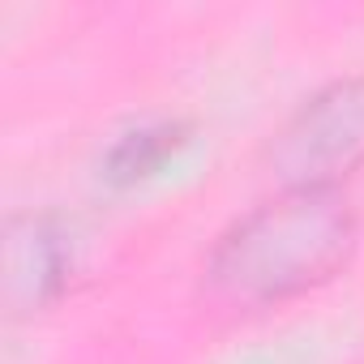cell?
Masks as SVG:
<instances>
[{
	"mask_svg": "<svg viewBox=\"0 0 364 364\" xmlns=\"http://www.w3.org/2000/svg\"><path fill=\"white\" fill-rule=\"evenodd\" d=\"M355 245L338 189H287L249 210L210 253V279L240 304H270L326 283Z\"/></svg>",
	"mask_w": 364,
	"mask_h": 364,
	"instance_id": "obj_1",
	"label": "cell"
},
{
	"mask_svg": "<svg viewBox=\"0 0 364 364\" xmlns=\"http://www.w3.org/2000/svg\"><path fill=\"white\" fill-rule=\"evenodd\" d=\"M270 159L291 189H334L364 159V77L317 90L287 120Z\"/></svg>",
	"mask_w": 364,
	"mask_h": 364,
	"instance_id": "obj_2",
	"label": "cell"
},
{
	"mask_svg": "<svg viewBox=\"0 0 364 364\" xmlns=\"http://www.w3.org/2000/svg\"><path fill=\"white\" fill-rule=\"evenodd\" d=\"M5 270H9L5 287L14 304H43L65 279V253L56 232L43 219H18L9 228Z\"/></svg>",
	"mask_w": 364,
	"mask_h": 364,
	"instance_id": "obj_3",
	"label": "cell"
},
{
	"mask_svg": "<svg viewBox=\"0 0 364 364\" xmlns=\"http://www.w3.org/2000/svg\"><path fill=\"white\" fill-rule=\"evenodd\" d=\"M180 141H185V129L180 124H150V129H137V133H129L116 150H112V159H107V171L116 176V180H137V176H150Z\"/></svg>",
	"mask_w": 364,
	"mask_h": 364,
	"instance_id": "obj_4",
	"label": "cell"
}]
</instances>
